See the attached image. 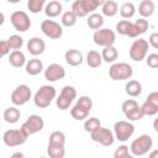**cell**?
Returning <instances> with one entry per match:
<instances>
[{
	"label": "cell",
	"mask_w": 158,
	"mask_h": 158,
	"mask_svg": "<svg viewBox=\"0 0 158 158\" xmlns=\"http://www.w3.org/2000/svg\"><path fill=\"white\" fill-rule=\"evenodd\" d=\"M2 117H4L5 122H7V123H16L21 117V112L16 106H10L4 110Z\"/></svg>",
	"instance_id": "cell-28"
},
{
	"label": "cell",
	"mask_w": 158,
	"mask_h": 158,
	"mask_svg": "<svg viewBox=\"0 0 158 158\" xmlns=\"http://www.w3.org/2000/svg\"><path fill=\"white\" fill-rule=\"evenodd\" d=\"M93 109V100L90 96L88 95H83L80 96L75 105L70 109V115L74 120L77 121H83V120H86L88 116H89V112L91 111Z\"/></svg>",
	"instance_id": "cell-2"
},
{
	"label": "cell",
	"mask_w": 158,
	"mask_h": 158,
	"mask_svg": "<svg viewBox=\"0 0 158 158\" xmlns=\"http://www.w3.org/2000/svg\"><path fill=\"white\" fill-rule=\"evenodd\" d=\"M148 27H149L148 21L144 17H139L138 20H136L135 22H132V27H131V31L128 33V37L136 38V37L143 35L148 30Z\"/></svg>",
	"instance_id": "cell-20"
},
{
	"label": "cell",
	"mask_w": 158,
	"mask_h": 158,
	"mask_svg": "<svg viewBox=\"0 0 158 158\" xmlns=\"http://www.w3.org/2000/svg\"><path fill=\"white\" fill-rule=\"evenodd\" d=\"M7 42H9V46H10V48L12 51L21 49V47L23 46V38L20 35H11L7 38Z\"/></svg>",
	"instance_id": "cell-38"
},
{
	"label": "cell",
	"mask_w": 158,
	"mask_h": 158,
	"mask_svg": "<svg viewBox=\"0 0 158 158\" xmlns=\"http://www.w3.org/2000/svg\"><path fill=\"white\" fill-rule=\"evenodd\" d=\"M118 10H120L121 17L122 19H126V20L133 17L135 14H136V6L132 2H123Z\"/></svg>",
	"instance_id": "cell-33"
},
{
	"label": "cell",
	"mask_w": 158,
	"mask_h": 158,
	"mask_svg": "<svg viewBox=\"0 0 158 158\" xmlns=\"http://www.w3.org/2000/svg\"><path fill=\"white\" fill-rule=\"evenodd\" d=\"M47 154L51 158H63L65 154L64 143H57V142H48L47 146Z\"/></svg>",
	"instance_id": "cell-22"
},
{
	"label": "cell",
	"mask_w": 158,
	"mask_h": 158,
	"mask_svg": "<svg viewBox=\"0 0 158 158\" xmlns=\"http://www.w3.org/2000/svg\"><path fill=\"white\" fill-rule=\"evenodd\" d=\"M75 98H77L75 88L72 86V85H65V86L62 88V90L59 93V96L56 99V105L62 111L68 110Z\"/></svg>",
	"instance_id": "cell-6"
},
{
	"label": "cell",
	"mask_w": 158,
	"mask_h": 158,
	"mask_svg": "<svg viewBox=\"0 0 158 158\" xmlns=\"http://www.w3.org/2000/svg\"><path fill=\"white\" fill-rule=\"evenodd\" d=\"M64 59H65V62H67L69 65H72V67H78V65H80V64L83 63V60H84L81 52L78 51V49H74V48H70V49H68V51L64 53Z\"/></svg>",
	"instance_id": "cell-21"
},
{
	"label": "cell",
	"mask_w": 158,
	"mask_h": 158,
	"mask_svg": "<svg viewBox=\"0 0 158 158\" xmlns=\"http://www.w3.org/2000/svg\"><path fill=\"white\" fill-rule=\"evenodd\" d=\"M93 40H94L95 44L101 46V47L114 46V43L116 42V33L110 28H102L101 27L94 32Z\"/></svg>",
	"instance_id": "cell-10"
},
{
	"label": "cell",
	"mask_w": 158,
	"mask_h": 158,
	"mask_svg": "<svg viewBox=\"0 0 158 158\" xmlns=\"http://www.w3.org/2000/svg\"><path fill=\"white\" fill-rule=\"evenodd\" d=\"M86 63L90 68H99L102 63V57L101 53L96 52V51H89L86 54Z\"/></svg>",
	"instance_id": "cell-31"
},
{
	"label": "cell",
	"mask_w": 158,
	"mask_h": 158,
	"mask_svg": "<svg viewBox=\"0 0 158 158\" xmlns=\"http://www.w3.org/2000/svg\"><path fill=\"white\" fill-rule=\"evenodd\" d=\"M27 135L21 130H16V128H11L4 132L2 135V142L5 143V146L7 147H17L23 144L27 141Z\"/></svg>",
	"instance_id": "cell-7"
},
{
	"label": "cell",
	"mask_w": 158,
	"mask_h": 158,
	"mask_svg": "<svg viewBox=\"0 0 158 158\" xmlns=\"http://www.w3.org/2000/svg\"><path fill=\"white\" fill-rule=\"evenodd\" d=\"M148 49H149V43L147 40L144 38L135 40L130 47V52H128L130 58L135 62H142L143 59H146L148 54Z\"/></svg>",
	"instance_id": "cell-5"
},
{
	"label": "cell",
	"mask_w": 158,
	"mask_h": 158,
	"mask_svg": "<svg viewBox=\"0 0 158 158\" xmlns=\"http://www.w3.org/2000/svg\"><path fill=\"white\" fill-rule=\"evenodd\" d=\"M48 142H57V143H64L65 144V135L62 131H53L49 135Z\"/></svg>",
	"instance_id": "cell-40"
},
{
	"label": "cell",
	"mask_w": 158,
	"mask_h": 158,
	"mask_svg": "<svg viewBox=\"0 0 158 158\" xmlns=\"http://www.w3.org/2000/svg\"><path fill=\"white\" fill-rule=\"evenodd\" d=\"M7 2H10V4H17V2H20L21 0H6Z\"/></svg>",
	"instance_id": "cell-48"
},
{
	"label": "cell",
	"mask_w": 158,
	"mask_h": 158,
	"mask_svg": "<svg viewBox=\"0 0 158 158\" xmlns=\"http://www.w3.org/2000/svg\"><path fill=\"white\" fill-rule=\"evenodd\" d=\"M10 22L14 26V28L19 32H26L31 27V20H30L28 15L25 11H21V10L14 11L11 14Z\"/></svg>",
	"instance_id": "cell-12"
},
{
	"label": "cell",
	"mask_w": 158,
	"mask_h": 158,
	"mask_svg": "<svg viewBox=\"0 0 158 158\" xmlns=\"http://www.w3.org/2000/svg\"><path fill=\"white\" fill-rule=\"evenodd\" d=\"M57 90L53 85H42L33 96V102L40 109H46L56 99Z\"/></svg>",
	"instance_id": "cell-1"
},
{
	"label": "cell",
	"mask_w": 158,
	"mask_h": 158,
	"mask_svg": "<svg viewBox=\"0 0 158 158\" xmlns=\"http://www.w3.org/2000/svg\"><path fill=\"white\" fill-rule=\"evenodd\" d=\"M131 27H132V22L130 20H126V19L121 20L116 23V31H117V33H120L122 36H128Z\"/></svg>",
	"instance_id": "cell-36"
},
{
	"label": "cell",
	"mask_w": 158,
	"mask_h": 158,
	"mask_svg": "<svg viewBox=\"0 0 158 158\" xmlns=\"http://www.w3.org/2000/svg\"><path fill=\"white\" fill-rule=\"evenodd\" d=\"M10 99H11V102L15 106H22V105H25L31 99V89H30V86L26 85V84L17 85L12 90Z\"/></svg>",
	"instance_id": "cell-13"
},
{
	"label": "cell",
	"mask_w": 158,
	"mask_h": 158,
	"mask_svg": "<svg viewBox=\"0 0 158 158\" xmlns=\"http://www.w3.org/2000/svg\"><path fill=\"white\" fill-rule=\"evenodd\" d=\"M62 10H63V6L57 0H52L48 4H46V6H44V14L49 19H53V17L59 16L62 14Z\"/></svg>",
	"instance_id": "cell-24"
},
{
	"label": "cell",
	"mask_w": 158,
	"mask_h": 158,
	"mask_svg": "<svg viewBox=\"0 0 158 158\" xmlns=\"http://www.w3.org/2000/svg\"><path fill=\"white\" fill-rule=\"evenodd\" d=\"M77 20H78V16L72 11H65L62 14V17H60V22H62V26L64 27H72L77 23Z\"/></svg>",
	"instance_id": "cell-34"
},
{
	"label": "cell",
	"mask_w": 158,
	"mask_h": 158,
	"mask_svg": "<svg viewBox=\"0 0 158 158\" xmlns=\"http://www.w3.org/2000/svg\"><path fill=\"white\" fill-rule=\"evenodd\" d=\"M64 1H70V0H64Z\"/></svg>",
	"instance_id": "cell-49"
},
{
	"label": "cell",
	"mask_w": 158,
	"mask_h": 158,
	"mask_svg": "<svg viewBox=\"0 0 158 158\" xmlns=\"http://www.w3.org/2000/svg\"><path fill=\"white\" fill-rule=\"evenodd\" d=\"M98 6L94 4L93 0H75L72 4V11L78 16V17H85L89 14H93Z\"/></svg>",
	"instance_id": "cell-15"
},
{
	"label": "cell",
	"mask_w": 158,
	"mask_h": 158,
	"mask_svg": "<svg viewBox=\"0 0 158 158\" xmlns=\"http://www.w3.org/2000/svg\"><path fill=\"white\" fill-rule=\"evenodd\" d=\"M148 43H149V46H152L154 49H158V32L151 33V36H149V38H148Z\"/></svg>",
	"instance_id": "cell-43"
},
{
	"label": "cell",
	"mask_w": 158,
	"mask_h": 158,
	"mask_svg": "<svg viewBox=\"0 0 158 158\" xmlns=\"http://www.w3.org/2000/svg\"><path fill=\"white\" fill-rule=\"evenodd\" d=\"M41 31L44 36L52 40H58L63 35V27L53 20H43L41 22Z\"/></svg>",
	"instance_id": "cell-16"
},
{
	"label": "cell",
	"mask_w": 158,
	"mask_h": 158,
	"mask_svg": "<svg viewBox=\"0 0 158 158\" xmlns=\"http://www.w3.org/2000/svg\"><path fill=\"white\" fill-rule=\"evenodd\" d=\"M47 0H27V9L32 14H38L44 10Z\"/></svg>",
	"instance_id": "cell-35"
},
{
	"label": "cell",
	"mask_w": 158,
	"mask_h": 158,
	"mask_svg": "<svg viewBox=\"0 0 158 158\" xmlns=\"http://www.w3.org/2000/svg\"><path fill=\"white\" fill-rule=\"evenodd\" d=\"M101 11H102V15L104 16L114 17L118 12V6H117L116 1H114V0H106L105 4L101 6Z\"/></svg>",
	"instance_id": "cell-32"
},
{
	"label": "cell",
	"mask_w": 158,
	"mask_h": 158,
	"mask_svg": "<svg viewBox=\"0 0 158 158\" xmlns=\"http://www.w3.org/2000/svg\"><path fill=\"white\" fill-rule=\"evenodd\" d=\"M146 63L149 68L157 69L158 68V54L157 53H149L146 57Z\"/></svg>",
	"instance_id": "cell-41"
},
{
	"label": "cell",
	"mask_w": 158,
	"mask_h": 158,
	"mask_svg": "<svg viewBox=\"0 0 158 158\" xmlns=\"http://www.w3.org/2000/svg\"><path fill=\"white\" fill-rule=\"evenodd\" d=\"M93 1H94V4L99 7V6H102V5L105 4V1H106V0H93Z\"/></svg>",
	"instance_id": "cell-45"
},
{
	"label": "cell",
	"mask_w": 158,
	"mask_h": 158,
	"mask_svg": "<svg viewBox=\"0 0 158 158\" xmlns=\"http://www.w3.org/2000/svg\"><path fill=\"white\" fill-rule=\"evenodd\" d=\"M64 77H65V69L63 65L58 63H52L44 69V78L51 83L62 80Z\"/></svg>",
	"instance_id": "cell-17"
},
{
	"label": "cell",
	"mask_w": 158,
	"mask_h": 158,
	"mask_svg": "<svg viewBox=\"0 0 158 158\" xmlns=\"http://www.w3.org/2000/svg\"><path fill=\"white\" fill-rule=\"evenodd\" d=\"M10 46H9V42H7V40H2V41H0V54L4 57V56H6V54H9L10 53Z\"/></svg>",
	"instance_id": "cell-42"
},
{
	"label": "cell",
	"mask_w": 158,
	"mask_h": 158,
	"mask_svg": "<svg viewBox=\"0 0 158 158\" xmlns=\"http://www.w3.org/2000/svg\"><path fill=\"white\" fill-rule=\"evenodd\" d=\"M142 111L147 116H154L158 112V91H152L142 104Z\"/></svg>",
	"instance_id": "cell-18"
},
{
	"label": "cell",
	"mask_w": 158,
	"mask_h": 158,
	"mask_svg": "<svg viewBox=\"0 0 158 158\" xmlns=\"http://www.w3.org/2000/svg\"><path fill=\"white\" fill-rule=\"evenodd\" d=\"M154 10H156V6L152 0H142L138 5V14L141 15V17H144V19L151 17L154 14Z\"/></svg>",
	"instance_id": "cell-26"
},
{
	"label": "cell",
	"mask_w": 158,
	"mask_h": 158,
	"mask_svg": "<svg viewBox=\"0 0 158 158\" xmlns=\"http://www.w3.org/2000/svg\"><path fill=\"white\" fill-rule=\"evenodd\" d=\"M43 127H44V121L40 115H30L27 117V120L22 123L21 130L27 136H31L33 133H37V132L42 131Z\"/></svg>",
	"instance_id": "cell-14"
},
{
	"label": "cell",
	"mask_w": 158,
	"mask_h": 158,
	"mask_svg": "<svg viewBox=\"0 0 158 158\" xmlns=\"http://www.w3.org/2000/svg\"><path fill=\"white\" fill-rule=\"evenodd\" d=\"M121 109H122V112L125 114L126 118H128V121H138L144 116V114L142 111V107L133 99L125 100L122 102Z\"/></svg>",
	"instance_id": "cell-8"
},
{
	"label": "cell",
	"mask_w": 158,
	"mask_h": 158,
	"mask_svg": "<svg viewBox=\"0 0 158 158\" xmlns=\"http://www.w3.org/2000/svg\"><path fill=\"white\" fill-rule=\"evenodd\" d=\"M90 137L94 142H96L101 146H105V147H110L115 142V133L111 130H109L106 127H101V126L98 130H95L94 132H91Z\"/></svg>",
	"instance_id": "cell-11"
},
{
	"label": "cell",
	"mask_w": 158,
	"mask_h": 158,
	"mask_svg": "<svg viewBox=\"0 0 158 158\" xmlns=\"http://www.w3.org/2000/svg\"><path fill=\"white\" fill-rule=\"evenodd\" d=\"M9 63L14 67V68H21L23 65H26V57L23 54V52H21L20 49H15L9 54Z\"/></svg>",
	"instance_id": "cell-25"
},
{
	"label": "cell",
	"mask_w": 158,
	"mask_h": 158,
	"mask_svg": "<svg viewBox=\"0 0 158 158\" xmlns=\"http://www.w3.org/2000/svg\"><path fill=\"white\" fill-rule=\"evenodd\" d=\"M109 75L112 80H128L133 75V68L125 62L112 63V65L109 69Z\"/></svg>",
	"instance_id": "cell-4"
},
{
	"label": "cell",
	"mask_w": 158,
	"mask_h": 158,
	"mask_svg": "<svg viewBox=\"0 0 158 158\" xmlns=\"http://www.w3.org/2000/svg\"><path fill=\"white\" fill-rule=\"evenodd\" d=\"M12 158H16V157H20V158H23L25 157V154L23 153H20V152H17V153H14L12 156H11Z\"/></svg>",
	"instance_id": "cell-47"
},
{
	"label": "cell",
	"mask_w": 158,
	"mask_h": 158,
	"mask_svg": "<svg viewBox=\"0 0 158 158\" xmlns=\"http://www.w3.org/2000/svg\"><path fill=\"white\" fill-rule=\"evenodd\" d=\"M101 57L102 60L106 63H114L117 57H118V51L114 47V46H109V47H104L102 52H101Z\"/></svg>",
	"instance_id": "cell-30"
},
{
	"label": "cell",
	"mask_w": 158,
	"mask_h": 158,
	"mask_svg": "<svg viewBox=\"0 0 158 158\" xmlns=\"http://www.w3.org/2000/svg\"><path fill=\"white\" fill-rule=\"evenodd\" d=\"M25 70H26V73H27L28 75H32V77L38 75V74L43 70V63H42V60L38 59V58H32V59H30V60L26 63Z\"/></svg>",
	"instance_id": "cell-23"
},
{
	"label": "cell",
	"mask_w": 158,
	"mask_h": 158,
	"mask_svg": "<svg viewBox=\"0 0 158 158\" xmlns=\"http://www.w3.org/2000/svg\"><path fill=\"white\" fill-rule=\"evenodd\" d=\"M148 156H149V158H158V149L151 151V152L148 153Z\"/></svg>",
	"instance_id": "cell-44"
},
{
	"label": "cell",
	"mask_w": 158,
	"mask_h": 158,
	"mask_svg": "<svg viewBox=\"0 0 158 158\" xmlns=\"http://www.w3.org/2000/svg\"><path fill=\"white\" fill-rule=\"evenodd\" d=\"M86 25L89 26V28L91 30H99L104 25V17L101 14H96V12H93L88 16V20H86Z\"/></svg>",
	"instance_id": "cell-29"
},
{
	"label": "cell",
	"mask_w": 158,
	"mask_h": 158,
	"mask_svg": "<svg viewBox=\"0 0 158 158\" xmlns=\"http://www.w3.org/2000/svg\"><path fill=\"white\" fill-rule=\"evenodd\" d=\"M153 128H154V131L158 133V117L154 118V121H153Z\"/></svg>",
	"instance_id": "cell-46"
},
{
	"label": "cell",
	"mask_w": 158,
	"mask_h": 158,
	"mask_svg": "<svg viewBox=\"0 0 158 158\" xmlns=\"http://www.w3.org/2000/svg\"><path fill=\"white\" fill-rule=\"evenodd\" d=\"M125 91L131 98H137L142 93V85L138 80H128L125 85Z\"/></svg>",
	"instance_id": "cell-27"
},
{
	"label": "cell",
	"mask_w": 158,
	"mask_h": 158,
	"mask_svg": "<svg viewBox=\"0 0 158 158\" xmlns=\"http://www.w3.org/2000/svg\"><path fill=\"white\" fill-rule=\"evenodd\" d=\"M114 157L115 158H131L132 157V153H131L128 146L122 144L118 148H116V151L114 152Z\"/></svg>",
	"instance_id": "cell-39"
},
{
	"label": "cell",
	"mask_w": 158,
	"mask_h": 158,
	"mask_svg": "<svg viewBox=\"0 0 158 158\" xmlns=\"http://www.w3.org/2000/svg\"><path fill=\"white\" fill-rule=\"evenodd\" d=\"M114 133H115L116 139H118L121 142H126L135 133V126L130 121L120 120V121L115 122V125H114Z\"/></svg>",
	"instance_id": "cell-9"
},
{
	"label": "cell",
	"mask_w": 158,
	"mask_h": 158,
	"mask_svg": "<svg viewBox=\"0 0 158 158\" xmlns=\"http://www.w3.org/2000/svg\"><path fill=\"white\" fill-rule=\"evenodd\" d=\"M152 146H153L152 137L149 135H141L131 142L130 151H131L132 156L141 157V156L147 154L152 149Z\"/></svg>",
	"instance_id": "cell-3"
},
{
	"label": "cell",
	"mask_w": 158,
	"mask_h": 158,
	"mask_svg": "<svg viewBox=\"0 0 158 158\" xmlns=\"http://www.w3.org/2000/svg\"><path fill=\"white\" fill-rule=\"evenodd\" d=\"M46 49V43L42 38L40 37H32L28 40L27 42V51L30 54H32L33 57L41 56Z\"/></svg>",
	"instance_id": "cell-19"
},
{
	"label": "cell",
	"mask_w": 158,
	"mask_h": 158,
	"mask_svg": "<svg viewBox=\"0 0 158 158\" xmlns=\"http://www.w3.org/2000/svg\"><path fill=\"white\" fill-rule=\"evenodd\" d=\"M100 126H101V122H100V120L96 118V117H89V118H86L85 122H84V130H85L86 132H90V133L94 132L95 130H98Z\"/></svg>",
	"instance_id": "cell-37"
}]
</instances>
